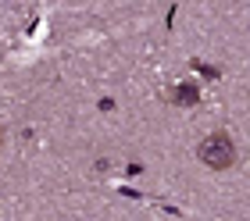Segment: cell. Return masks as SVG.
Instances as JSON below:
<instances>
[{
    "label": "cell",
    "instance_id": "1",
    "mask_svg": "<svg viewBox=\"0 0 250 221\" xmlns=\"http://www.w3.org/2000/svg\"><path fill=\"white\" fill-rule=\"evenodd\" d=\"M197 157H200V164L211 168V171H229L236 164V143H232V136L229 132H208L197 143Z\"/></svg>",
    "mask_w": 250,
    "mask_h": 221
},
{
    "label": "cell",
    "instance_id": "2",
    "mask_svg": "<svg viewBox=\"0 0 250 221\" xmlns=\"http://www.w3.org/2000/svg\"><path fill=\"white\" fill-rule=\"evenodd\" d=\"M0 143H4V132H0Z\"/></svg>",
    "mask_w": 250,
    "mask_h": 221
}]
</instances>
